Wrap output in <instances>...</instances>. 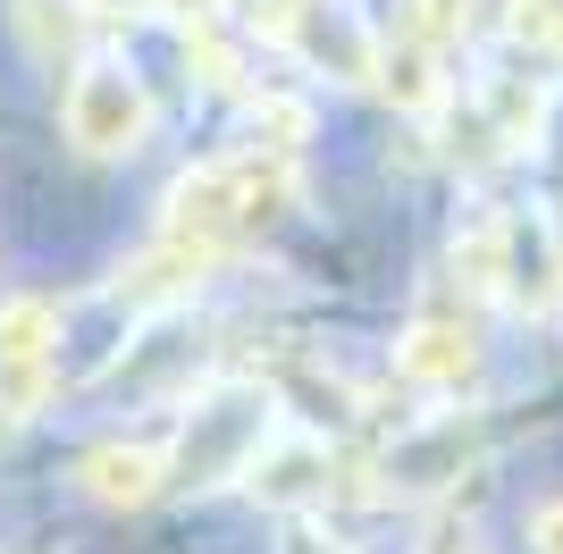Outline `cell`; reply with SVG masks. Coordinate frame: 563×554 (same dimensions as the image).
Listing matches in <instances>:
<instances>
[{"mask_svg": "<svg viewBox=\"0 0 563 554\" xmlns=\"http://www.w3.org/2000/svg\"><path fill=\"white\" fill-rule=\"evenodd\" d=\"M68 143L76 152H93V160H118V152H135L143 126H152V101H143V85L118 59H93V68H76L68 85Z\"/></svg>", "mask_w": 563, "mask_h": 554, "instance_id": "6da1fadb", "label": "cell"}, {"mask_svg": "<svg viewBox=\"0 0 563 554\" xmlns=\"http://www.w3.org/2000/svg\"><path fill=\"white\" fill-rule=\"evenodd\" d=\"M161 470H168L161 454H93L85 462V487H93L101 505H143L161 487Z\"/></svg>", "mask_w": 563, "mask_h": 554, "instance_id": "7a4b0ae2", "label": "cell"}, {"mask_svg": "<svg viewBox=\"0 0 563 554\" xmlns=\"http://www.w3.org/2000/svg\"><path fill=\"white\" fill-rule=\"evenodd\" d=\"M421 554H488V546H479V530H471V521H438V530L421 538Z\"/></svg>", "mask_w": 563, "mask_h": 554, "instance_id": "3957f363", "label": "cell"}, {"mask_svg": "<svg viewBox=\"0 0 563 554\" xmlns=\"http://www.w3.org/2000/svg\"><path fill=\"white\" fill-rule=\"evenodd\" d=\"M530 546H539V554H563V505H539V512H530Z\"/></svg>", "mask_w": 563, "mask_h": 554, "instance_id": "277c9868", "label": "cell"}, {"mask_svg": "<svg viewBox=\"0 0 563 554\" xmlns=\"http://www.w3.org/2000/svg\"><path fill=\"white\" fill-rule=\"evenodd\" d=\"M286 554H345V546H336V538H311V530H295V538H286Z\"/></svg>", "mask_w": 563, "mask_h": 554, "instance_id": "5b68a950", "label": "cell"}]
</instances>
